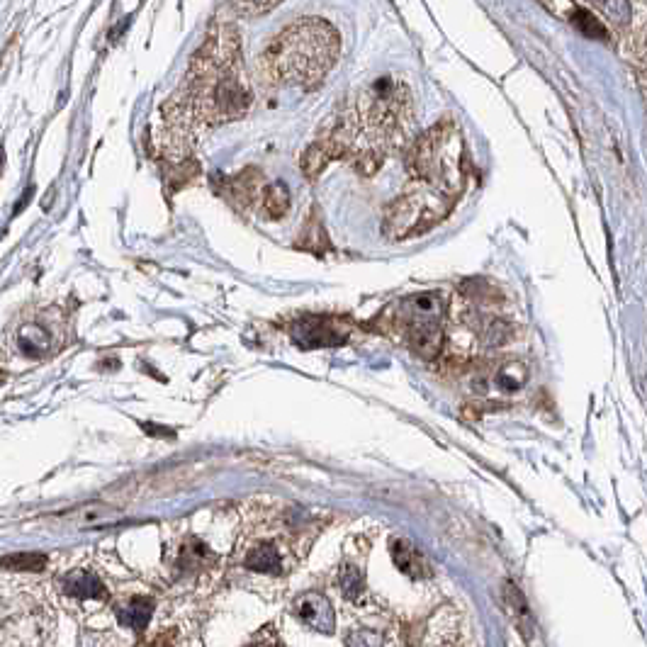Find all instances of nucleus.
Masks as SVG:
<instances>
[{
	"instance_id": "6e6552de",
	"label": "nucleus",
	"mask_w": 647,
	"mask_h": 647,
	"mask_svg": "<svg viewBox=\"0 0 647 647\" xmlns=\"http://www.w3.org/2000/svg\"><path fill=\"white\" fill-rule=\"evenodd\" d=\"M219 195H224L239 212L251 210L256 202H261L263 195V176L256 171V168H246L244 173L234 178L222 180V190Z\"/></svg>"
},
{
	"instance_id": "39448f33",
	"label": "nucleus",
	"mask_w": 647,
	"mask_h": 647,
	"mask_svg": "<svg viewBox=\"0 0 647 647\" xmlns=\"http://www.w3.org/2000/svg\"><path fill=\"white\" fill-rule=\"evenodd\" d=\"M453 205L455 200L441 190L414 183L387 207L385 232L390 239H409L414 234H426L448 215Z\"/></svg>"
},
{
	"instance_id": "7ed1b4c3",
	"label": "nucleus",
	"mask_w": 647,
	"mask_h": 647,
	"mask_svg": "<svg viewBox=\"0 0 647 647\" xmlns=\"http://www.w3.org/2000/svg\"><path fill=\"white\" fill-rule=\"evenodd\" d=\"M407 171L416 183L431 185L448 198L458 200L465 185L463 142L450 122L433 127L431 132L414 139L407 154Z\"/></svg>"
},
{
	"instance_id": "9b49d317",
	"label": "nucleus",
	"mask_w": 647,
	"mask_h": 647,
	"mask_svg": "<svg viewBox=\"0 0 647 647\" xmlns=\"http://www.w3.org/2000/svg\"><path fill=\"white\" fill-rule=\"evenodd\" d=\"M560 8L567 10V15H562V18H565L567 22H572L579 32H584V35L592 37V39H601V42H613L611 30L606 27L604 18L594 15L592 8H587V5H579V3H560Z\"/></svg>"
},
{
	"instance_id": "1a4fd4ad",
	"label": "nucleus",
	"mask_w": 647,
	"mask_h": 647,
	"mask_svg": "<svg viewBox=\"0 0 647 647\" xmlns=\"http://www.w3.org/2000/svg\"><path fill=\"white\" fill-rule=\"evenodd\" d=\"M59 592L64 594L66 599L78 601V604H83V601L108 599V589H105L103 579L90 570H73L66 577H61Z\"/></svg>"
},
{
	"instance_id": "a878e982",
	"label": "nucleus",
	"mask_w": 647,
	"mask_h": 647,
	"mask_svg": "<svg viewBox=\"0 0 647 647\" xmlns=\"http://www.w3.org/2000/svg\"><path fill=\"white\" fill-rule=\"evenodd\" d=\"M0 168H3V149H0Z\"/></svg>"
},
{
	"instance_id": "f03ea898",
	"label": "nucleus",
	"mask_w": 647,
	"mask_h": 647,
	"mask_svg": "<svg viewBox=\"0 0 647 647\" xmlns=\"http://www.w3.org/2000/svg\"><path fill=\"white\" fill-rule=\"evenodd\" d=\"M341 35L331 22L319 18L297 20L285 27L266 52L258 56V78L268 86L314 88L336 66Z\"/></svg>"
},
{
	"instance_id": "f8f14e48",
	"label": "nucleus",
	"mask_w": 647,
	"mask_h": 647,
	"mask_svg": "<svg viewBox=\"0 0 647 647\" xmlns=\"http://www.w3.org/2000/svg\"><path fill=\"white\" fill-rule=\"evenodd\" d=\"M390 550H392V560H395V565L404 572V575L416 577V579L431 575L429 562H426L424 555H421L414 545H409L407 540H392Z\"/></svg>"
},
{
	"instance_id": "f3484780",
	"label": "nucleus",
	"mask_w": 647,
	"mask_h": 647,
	"mask_svg": "<svg viewBox=\"0 0 647 647\" xmlns=\"http://www.w3.org/2000/svg\"><path fill=\"white\" fill-rule=\"evenodd\" d=\"M492 380L499 390L514 392V390H521V387L526 385L528 370H526V365H521V363H509V365H504V368H499L497 373H494Z\"/></svg>"
},
{
	"instance_id": "20e7f679",
	"label": "nucleus",
	"mask_w": 647,
	"mask_h": 647,
	"mask_svg": "<svg viewBox=\"0 0 647 647\" xmlns=\"http://www.w3.org/2000/svg\"><path fill=\"white\" fill-rule=\"evenodd\" d=\"M443 314H446V305L436 292L409 295L387 309V317H392L390 329H397V336H402L416 356L424 360L441 356L446 343Z\"/></svg>"
},
{
	"instance_id": "0eeeda50",
	"label": "nucleus",
	"mask_w": 647,
	"mask_h": 647,
	"mask_svg": "<svg viewBox=\"0 0 647 647\" xmlns=\"http://www.w3.org/2000/svg\"><path fill=\"white\" fill-rule=\"evenodd\" d=\"M292 613L300 623H305L309 630L314 633H324L331 635L336 628V613L334 606L329 604L324 594L319 592H305L302 596H297L295 604H292Z\"/></svg>"
},
{
	"instance_id": "412c9836",
	"label": "nucleus",
	"mask_w": 647,
	"mask_h": 647,
	"mask_svg": "<svg viewBox=\"0 0 647 647\" xmlns=\"http://www.w3.org/2000/svg\"><path fill=\"white\" fill-rule=\"evenodd\" d=\"M322 244L329 246V244H326V234H324V229L319 227L317 219H312V222L307 224L305 236H302L300 246H302V249H309L312 253H319V249H322Z\"/></svg>"
},
{
	"instance_id": "dca6fc26",
	"label": "nucleus",
	"mask_w": 647,
	"mask_h": 647,
	"mask_svg": "<svg viewBox=\"0 0 647 647\" xmlns=\"http://www.w3.org/2000/svg\"><path fill=\"white\" fill-rule=\"evenodd\" d=\"M514 336V326L504 319H487L485 324L480 326V341L485 343L487 348H499L504 343L511 341Z\"/></svg>"
},
{
	"instance_id": "2eb2a0df",
	"label": "nucleus",
	"mask_w": 647,
	"mask_h": 647,
	"mask_svg": "<svg viewBox=\"0 0 647 647\" xmlns=\"http://www.w3.org/2000/svg\"><path fill=\"white\" fill-rule=\"evenodd\" d=\"M261 210L268 219H280L290 210V190L285 183H273L263 190Z\"/></svg>"
},
{
	"instance_id": "4be33fe9",
	"label": "nucleus",
	"mask_w": 647,
	"mask_h": 647,
	"mask_svg": "<svg viewBox=\"0 0 647 647\" xmlns=\"http://www.w3.org/2000/svg\"><path fill=\"white\" fill-rule=\"evenodd\" d=\"M44 562H47L44 555H10L0 560V565L13 567V570H42Z\"/></svg>"
},
{
	"instance_id": "423d86ee",
	"label": "nucleus",
	"mask_w": 647,
	"mask_h": 647,
	"mask_svg": "<svg viewBox=\"0 0 647 647\" xmlns=\"http://www.w3.org/2000/svg\"><path fill=\"white\" fill-rule=\"evenodd\" d=\"M348 331L351 329L334 317H305L297 324H292L290 334L297 346L312 351V348L341 346L346 341Z\"/></svg>"
},
{
	"instance_id": "9d476101",
	"label": "nucleus",
	"mask_w": 647,
	"mask_h": 647,
	"mask_svg": "<svg viewBox=\"0 0 647 647\" xmlns=\"http://www.w3.org/2000/svg\"><path fill=\"white\" fill-rule=\"evenodd\" d=\"M241 562H244L246 570L261 572V575H280L283 572V553L273 540H258V543L249 545Z\"/></svg>"
},
{
	"instance_id": "393cba45",
	"label": "nucleus",
	"mask_w": 647,
	"mask_h": 647,
	"mask_svg": "<svg viewBox=\"0 0 647 647\" xmlns=\"http://www.w3.org/2000/svg\"><path fill=\"white\" fill-rule=\"evenodd\" d=\"M32 195H35V188H27V190H25V198H22V202H18V205H15V215H20V212L25 210L27 202L32 200Z\"/></svg>"
},
{
	"instance_id": "f257e3e1",
	"label": "nucleus",
	"mask_w": 647,
	"mask_h": 647,
	"mask_svg": "<svg viewBox=\"0 0 647 647\" xmlns=\"http://www.w3.org/2000/svg\"><path fill=\"white\" fill-rule=\"evenodd\" d=\"M414 127V103L407 83L382 76L341 112L329 137L341 156H351L363 176H373L387 156L412 142Z\"/></svg>"
},
{
	"instance_id": "b1692460",
	"label": "nucleus",
	"mask_w": 647,
	"mask_h": 647,
	"mask_svg": "<svg viewBox=\"0 0 647 647\" xmlns=\"http://www.w3.org/2000/svg\"><path fill=\"white\" fill-rule=\"evenodd\" d=\"M278 3H236L232 8L236 10L239 15H263L268 13V10H273Z\"/></svg>"
},
{
	"instance_id": "4468645a",
	"label": "nucleus",
	"mask_w": 647,
	"mask_h": 647,
	"mask_svg": "<svg viewBox=\"0 0 647 647\" xmlns=\"http://www.w3.org/2000/svg\"><path fill=\"white\" fill-rule=\"evenodd\" d=\"M117 613V621L129 630H144L149 626L151 616H154V601L144 599V596H134L132 601L122 604Z\"/></svg>"
},
{
	"instance_id": "6ab92c4d",
	"label": "nucleus",
	"mask_w": 647,
	"mask_h": 647,
	"mask_svg": "<svg viewBox=\"0 0 647 647\" xmlns=\"http://www.w3.org/2000/svg\"><path fill=\"white\" fill-rule=\"evenodd\" d=\"M336 582H339L343 596H346V599H351V601H356L358 596L363 594V589H365L363 570H360V567H356V565H348V562L339 570V577H336Z\"/></svg>"
},
{
	"instance_id": "aec40b11",
	"label": "nucleus",
	"mask_w": 647,
	"mask_h": 647,
	"mask_svg": "<svg viewBox=\"0 0 647 647\" xmlns=\"http://www.w3.org/2000/svg\"><path fill=\"white\" fill-rule=\"evenodd\" d=\"M463 292L465 297H470L472 305L477 307H492L499 300V290L494 285H489L487 280H468L463 285Z\"/></svg>"
},
{
	"instance_id": "5701e85b",
	"label": "nucleus",
	"mask_w": 647,
	"mask_h": 647,
	"mask_svg": "<svg viewBox=\"0 0 647 647\" xmlns=\"http://www.w3.org/2000/svg\"><path fill=\"white\" fill-rule=\"evenodd\" d=\"M244 647H285V645H283V638L278 635V630L273 626H266L258 630V633L253 635Z\"/></svg>"
},
{
	"instance_id": "a211bd4d",
	"label": "nucleus",
	"mask_w": 647,
	"mask_h": 647,
	"mask_svg": "<svg viewBox=\"0 0 647 647\" xmlns=\"http://www.w3.org/2000/svg\"><path fill=\"white\" fill-rule=\"evenodd\" d=\"M20 346L27 356H42L44 351L52 348V336H49V331L37 329V326H25L20 331Z\"/></svg>"
},
{
	"instance_id": "ddd939ff",
	"label": "nucleus",
	"mask_w": 647,
	"mask_h": 647,
	"mask_svg": "<svg viewBox=\"0 0 647 647\" xmlns=\"http://www.w3.org/2000/svg\"><path fill=\"white\" fill-rule=\"evenodd\" d=\"M334 159H339V149L329 134H324L302 154V171L307 173V178H317Z\"/></svg>"
}]
</instances>
